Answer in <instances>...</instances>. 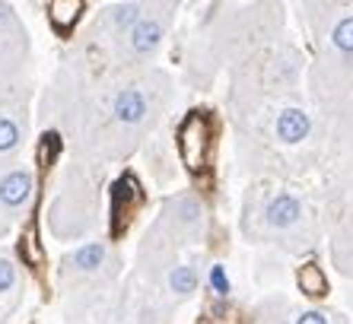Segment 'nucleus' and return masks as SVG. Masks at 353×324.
Masks as SVG:
<instances>
[{"label":"nucleus","instance_id":"2","mask_svg":"<svg viewBox=\"0 0 353 324\" xmlns=\"http://www.w3.org/2000/svg\"><path fill=\"white\" fill-rule=\"evenodd\" d=\"M35 194V175L26 165H0V213L19 216Z\"/></svg>","mask_w":353,"mask_h":324},{"label":"nucleus","instance_id":"4","mask_svg":"<svg viewBox=\"0 0 353 324\" xmlns=\"http://www.w3.org/2000/svg\"><path fill=\"white\" fill-rule=\"evenodd\" d=\"M23 137H26L23 102L10 99V92H0V159L17 153L19 146H23Z\"/></svg>","mask_w":353,"mask_h":324},{"label":"nucleus","instance_id":"13","mask_svg":"<svg viewBox=\"0 0 353 324\" xmlns=\"http://www.w3.org/2000/svg\"><path fill=\"white\" fill-rule=\"evenodd\" d=\"M169 290H172L175 296H191V292L197 290L194 267H188V264H179V267L169 274Z\"/></svg>","mask_w":353,"mask_h":324},{"label":"nucleus","instance_id":"14","mask_svg":"<svg viewBox=\"0 0 353 324\" xmlns=\"http://www.w3.org/2000/svg\"><path fill=\"white\" fill-rule=\"evenodd\" d=\"M299 286H303L305 296H325L328 280H325V274H321L319 264H305V267L299 270Z\"/></svg>","mask_w":353,"mask_h":324},{"label":"nucleus","instance_id":"5","mask_svg":"<svg viewBox=\"0 0 353 324\" xmlns=\"http://www.w3.org/2000/svg\"><path fill=\"white\" fill-rule=\"evenodd\" d=\"M150 96L140 86H121L112 99V118L121 128H140L150 118Z\"/></svg>","mask_w":353,"mask_h":324},{"label":"nucleus","instance_id":"16","mask_svg":"<svg viewBox=\"0 0 353 324\" xmlns=\"http://www.w3.org/2000/svg\"><path fill=\"white\" fill-rule=\"evenodd\" d=\"M17 286V264L10 258H0V296Z\"/></svg>","mask_w":353,"mask_h":324},{"label":"nucleus","instance_id":"15","mask_svg":"<svg viewBox=\"0 0 353 324\" xmlns=\"http://www.w3.org/2000/svg\"><path fill=\"white\" fill-rule=\"evenodd\" d=\"M331 45L341 54H353V17L337 19V26L331 29Z\"/></svg>","mask_w":353,"mask_h":324},{"label":"nucleus","instance_id":"17","mask_svg":"<svg viewBox=\"0 0 353 324\" xmlns=\"http://www.w3.org/2000/svg\"><path fill=\"white\" fill-rule=\"evenodd\" d=\"M210 286H214L216 296H226V292H230V276H226V270H223L220 264H214V270H210Z\"/></svg>","mask_w":353,"mask_h":324},{"label":"nucleus","instance_id":"18","mask_svg":"<svg viewBox=\"0 0 353 324\" xmlns=\"http://www.w3.org/2000/svg\"><path fill=\"white\" fill-rule=\"evenodd\" d=\"M296 324H328V318L321 315V312H303Z\"/></svg>","mask_w":353,"mask_h":324},{"label":"nucleus","instance_id":"9","mask_svg":"<svg viewBox=\"0 0 353 324\" xmlns=\"http://www.w3.org/2000/svg\"><path fill=\"white\" fill-rule=\"evenodd\" d=\"M105 258H108L105 245L90 242V245H83V248H77V252L67 258V270H70V274H99L102 264H105Z\"/></svg>","mask_w":353,"mask_h":324},{"label":"nucleus","instance_id":"12","mask_svg":"<svg viewBox=\"0 0 353 324\" xmlns=\"http://www.w3.org/2000/svg\"><path fill=\"white\" fill-rule=\"evenodd\" d=\"M48 17H51V26H54L58 32H70L77 26V19L83 17V0H51Z\"/></svg>","mask_w":353,"mask_h":324},{"label":"nucleus","instance_id":"1","mask_svg":"<svg viewBox=\"0 0 353 324\" xmlns=\"http://www.w3.org/2000/svg\"><path fill=\"white\" fill-rule=\"evenodd\" d=\"M165 23H169V7H163V0H159V7L153 10H143V17L134 23V29L124 35V51L131 61H147L159 51L165 39Z\"/></svg>","mask_w":353,"mask_h":324},{"label":"nucleus","instance_id":"11","mask_svg":"<svg viewBox=\"0 0 353 324\" xmlns=\"http://www.w3.org/2000/svg\"><path fill=\"white\" fill-rule=\"evenodd\" d=\"M169 216H172V223L179 229H194L201 219H204V207H201V201L191 194H181L175 197L172 203H169Z\"/></svg>","mask_w":353,"mask_h":324},{"label":"nucleus","instance_id":"7","mask_svg":"<svg viewBox=\"0 0 353 324\" xmlns=\"http://www.w3.org/2000/svg\"><path fill=\"white\" fill-rule=\"evenodd\" d=\"M312 130V121L303 108H283L274 121V134H277L280 143H303Z\"/></svg>","mask_w":353,"mask_h":324},{"label":"nucleus","instance_id":"3","mask_svg":"<svg viewBox=\"0 0 353 324\" xmlns=\"http://www.w3.org/2000/svg\"><path fill=\"white\" fill-rule=\"evenodd\" d=\"M207 150H210V124L204 114H188L179 130V153L191 172H197L207 162Z\"/></svg>","mask_w":353,"mask_h":324},{"label":"nucleus","instance_id":"8","mask_svg":"<svg viewBox=\"0 0 353 324\" xmlns=\"http://www.w3.org/2000/svg\"><path fill=\"white\" fill-rule=\"evenodd\" d=\"M13 48H26V32L7 0H0V61L13 57Z\"/></svg>","mask_w":353,"mask_h":324},{"label":"nucleus","instance_id":"6","mask_svg":"<svg viewBox=\"0 0 353 324\" xmlns=\"http://www.w3.org/2000/svg\"><path fill=\"white\" fill-rule=\"evenodd\" d=\"M143 10H147V3H143V0H128V3H115V7H108L105 13H102L99 26H102L108 35H115V39H124V35L134 29V23L143 17Z\"/></svg>","mask_w":353,"mask_h":324},{"label":"nucleus","instance_id":"10","mask_svg":"<svg viewBox=\"0 0 353 324\" xmlns=\"http://www.w3.org/2000/svg\"><path fill=\"white\" fill-rule=\"evenodd\" d=\"M299 216H303V203L296 201L293 194H277L271 201V207H268V223L277 229L299 223Z\"/></svg>","mask_w":353,"mask_h":324}]
</instances>
